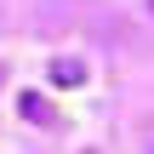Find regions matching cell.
Wrapping results in <instances>:
<instances>
[{
  "label": "cell",
  "mask_w": 154,
  "mask_h": 154,
  "mask_svg": "<svg viewBox=\"0 0 154 154\" xmlns=\"http://www.w3.org/2000/svg\"><path fill=\"white\" fill-rule=\"evenodd\" d=\"M51 80H57V86H80V80H86V63H74V57H57V63H51Z\"/></svg>",
  "instance_id": "obj_1"
},
{
  "label": "cell",
  "mask_w": 154,
  "mask_h": 154,
  "mask_svg": "<svg viewBox=\"0 0 154 154\" xmlns=\"http://www.w3.org/2000/svg\"><path fill=\"white\" fill-rule=\"evenodd\" d=\"M17 109H23L29 120H40V126H51V103H40L34 91H23V97H17Z\"/></svg>",
  "instance_id": "obj_2"
}]
</instances>
